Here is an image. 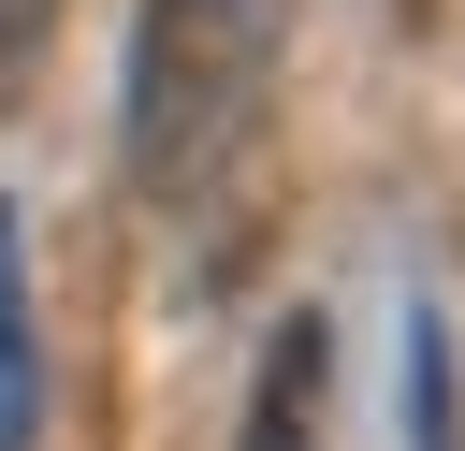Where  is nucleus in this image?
<instances>
[{
    "instance_id": "nucleus-3",
    "label": "nucleus",
    "mask_w": 465,
    "mask_h": 451,
    "mask_svg": "<svg viewBox=\"0 0 465 451\" xmlns=\"http://www.w3.org/2000/svg\"><path fill=\"white\" fill-rule=\"evenodd\" d=\"M320 364H334V335H320V306L276 335V364H262V393H247V451H305V422H320Z\"/></svg>"
},
{
    "instance_id": "nucleus-4",
    "label": "nucleus",
    "mask_w": 465,
    "mask_h": 451,
    "mask_svg": "<svg viewBox=\"0 0 465 451\" xmlns=\"http://www.w3.org/2000/svg\"><path fill=\"white\" fill-rule=\"evenodd\" d=\"M407 451H465V422H450V320L436 306H407Z\"/></svg>"
},
{
    "instance_id": "nucleus-5",
    "label": "nucleus",
    "mask_w": 465,
    "mask_h": 451,
    "mask_svg": "<svg viewBox=\"0 0 465 451\" xmlns=\"http://www.w3.org/2000/svg\"><path fill=\"white\" fill-rule=\"evenodd\" d=\"M44 29H58V0H0V116L29 102V58H44Z\"/></svg>"
},
{
    "instance_id": "nucleus-6",
    "label": "nucleus",
    "mask_w": 465,
    "mask_h": 451,
    "mask_svg": "<svg viewBox=\"0 0 465 451\" xmlns=\"http://www.w3.org/2000/svg\"><path fill=\"white\" fill-rule=\"evenodd\" d=\"M378 15H392V29H421V15H436V0H378Z\"/></svg>"
},
{
    "instance_id": "nucleus-1",
    "label": "nucleus",
    "mask_w": 465,
    "mask_h": 451,
    "mask_svg": "<svg viewBox=\"0 0 465 451\" xmlns=\"http://www.w3.org/2000/svg\"><path fill=\"white\" fill-rule=\"evenodd\" d=\"M276 58H291V0H145L131 15L116 145H131V189L160 218H189L247 160V131L276 116Z\"/></svg>"
},
{
    "instance_id": "nucleus-2",
    "label": "nucleus",
    "mask_w": 465,
    "mask_h": 451,
    "mask_svg": "<svg viewBox=\"0 0 465 451\" xmlns=\"http://www.w3.org/2000/svg\"><path fill=\"white\" fill-rule=\"evenodd\" d=\"M44 436V320H29V218L0 204V451Z\"/></svg>"
}]
</instances>
